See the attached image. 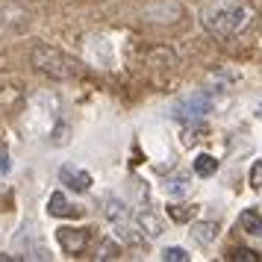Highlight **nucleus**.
<instances>
[{
  "instance_id": "1",
  "label": "nucleus",
  "mask_w": 262,
  "mask_h": 262,
  "mask_svg": "<svg viewBox=\"0 0 262 262\" xmlns=\"http://www.w3.org/2000/svg\"><path fill=\"white\" fill-rule=\"evenodd\" d=\"M203 24L215 36H238L250 24V9L238 0H215L203 9Z\"/></svg>"
},
{
  "instance_id": "2",
  "label": "nucleus",
  "mask_w": 262,
  "mask_h": 262,
  "mask_svg": "<svg viewBox=\"0 0 262 262\" xmlns=\"http://www.w3.org/2000/svg\"><path fill=\"white\" fill-rule=\"evenodd\" d=\"M56 97L48 95V92H41L30 100V106H27V130L33 133V136H48L53 130V124H56Z\"/></svg>"
},
{
  "instance_id": "3",
  "label": "nucleus",
  "mask_w": 262,
  "mask_h": 262,
  "mask_svg": "<svg viewBox=\"0 0 262 262\" xmlns=\"http://www.w3.org/2000/svg\"><path fill=\"white\" fill-rule=\"evenodd\" d=\"M33 65L50 77H59V80H68L77 74V65L56 48H36L33 50Z\"/></svg>"
},
{
  "instance_id": "4",
  "label": "nucleus",
  "mask_w": 262,
  "mask_h": 262,
  "mask_svg": "<svg viewBox=\"0 0 262 262\" xmlns=\"http://www.w3.org/2000/svg\"><path fill=\"white\" fill-rule=\"evenodd\" d=\"M85 59L95 68H115L118 65V48L109 36H89L85 38Z\"/></svg>"
},
{
  "instance_id": "5",
  "label": "nucleus",
  "mask_w": 262,
  "mask_h": 262,
  "mask_svg": "<svg viewBox=\"0 0 262 262\" xmlns=\"http://www.w3.org/2000/svg\"><path fill=\"white\" fill-rule=\"evenodd\" d=\"M103 215H106V221L115 227V233L124 238H130V206L118 198H106L103 203Z\"/></svg>"
},
{
  "instance_id": "6",
  "label": "nucleus",
  "mask_w": 262,
  "mask_h": 262,
  "mask_svg": "<svg viewBox=\"0 0 262 262\" xmlns=\"http://www.w3.org/2000/svg\"><path fill=\"white\" fill-rule=\"evenodd\" d=\"M209 97L206 95H189V97H183V100H177L174 103V118L180 121H194V118H201V115H206L209 112Z\"/></svg>"
},
{
  "instance_id": "7",
  "label": "nucleus",
  "mask_w": 262,
  "mask_h": 262,
  "mask_svg": "<svg viewBox=\"0 0 262 262\" xmlns=\"http://www.w3.org/2000/svg\"><path fill=\"white\" fill-rule=\"evenodd\" d=\"M59 180L74 191H89L92 189V174L83 171V168H77V165H62L59 168Z\"/></svg>"
},
{
  "instance_id": "8",
  "label": "nucleus",
  "mask_w": 262,
  "mask_h": 262,
  "mask_svg": "<svg viewBox=\"0 0 262 262\" xmlns=\"http://www.w3.org/2000/svg\"><path fill=\"white\" fill-rule=\"evenodd\" d=\"M191 174H174V177H168L165 183H162V191H165L168 198H174V201H180V198H186V194H191Z\"/></svg>"
},
{
  "instance_id": "9",
  "label": "nucleus",
  "mask_w": 262,
  "mask_h": 262,
  "mask_svg": "<svg viewBox=\"0 0 262 262\" xmlns=\"http://www.w3.org/2000/svg\"><path fill=\"white\" fill-rule=\"evenodd\" d=\"M85 242H89L85 230H71V227H62L59 230V245L68 250V253H80V250L85 248Z\"/></svg>"
},
{
  "instance_id": "10",
  "label": "nucleus",
  "mask_w": 262,
  "mask_h": 262,
  "mask_svg": "<svg viewBox=\"0 0 262 262\" xmlns=\"http://www.w3.org/2000/svg\"><path fill=\"white\" fill-rule=\"evenodd\" d=\"M139 227H142V233H144L147 238L162 236V230H165V224H162V218H159V215H154L150 209H144V212L139 215Z\"/></svg>"
},
{
  "instance_id": "11",
  "label": "nucleus",
  "mask_w": 262,
  "mask_h": 262,
  "mask_svg": "<svg viewBox=\"0 0 262 262\" xmlns=\"http://www.w3.org/2000/svg\"><path fill=\"white\" fill-rule=\"evenodd\" d=\"M238 224L250 236H262V209H245L238 215Z\"/></svg>"
},
{
  "instance_id": "12",
  "label": "nucleus",
  "mask_w": 262,
  "mask_h": 262,
  "mask_svg": "<svg viewBox=\"0 0 262 262\" xmlns=\"http://www.w3.org/2000/svg\"><path fill=\"white\" fill-rule=\"evenodd\" d=\"M191 236L203 242V245H209L218 238V221H198V224L191 227Z\"/></svg>"
},
{
  "instance_id": "13",
  "label": "nucleus",
  "mask_w": 262,
  "mask_h": 262,
  "mask_svg": "<svg viewBox=\"0 0 262 262\" xmlns=\"http://www.w3.org/2000/svg\"><path fill=\"white\" fill-rule=\"evenodd\" d=\"M168 215H171V221H177V224H186L191 221L194 215H198V206L194 203H168Z\"/></svg>"
},
{
  "instance_id": "14",
  "label": "nucleus",
  "mask_w": 262,
  "mask_h": 262,
  "mask_svg": "<svg viewBox=\"0 0 262 262\" xmlns=\"http://www.w3.org/2000/svg\"><path fill=\"white\" fill-rule=\"evenodd\" d=\"M48 212L50 215H80V209H71V203L65 201L62 191H53L48 201Z\"/></svg>"
},
{
  "instance_id": "15",
  "label": "nucleus",
  "mask_w": 262,
  "mask_h": 262,
  "mask_svg": "<svg viewBox=\"0 0 262 262\" xmlns=\"http://www.w3.org/2000/svg\"><path fill=\"white\" fill-rule=\"evenodd\" d=\"M215 171H218V159L209 154H198L194 156V174L198 177H212Z\"/></svg>"
},
{
  "instance_id": "16",
  "label": "nucleus",
  "mask_w": 262,
  "mask_h": 262,
  "mask_svg": "<svg viewBox=\"0 0 262 262\" xmlns=\"http://www.w3.org/2000/svg\"><path fill=\"white\" fill-rule=\"evenodd\" d=\"M162 259L165 262H189L191 253L186 248H177V245H171V248H162Z\"/></svg>"
},
{
  "instance_id": "17",
  "label": "nucleus",
  "mask_w": 262,
  "mask_h": 262,
  "mask_svg": "<svg viewBox=\"0 0 262 262\" xmlns=\"http://www.w3.org/2000/svg\"><path fill=\"white\" fill-rule=\"evenodd\" d=\"M203 133H206V127L201 124V118H194L189 127H186V136H183V142H186V144L198 142V139H203Z\"/></svg>"
},
{
  "instance_id": "18",
  "label": "nucleus",
  "mask_w": 262,
  "mask_h": 262,
  "mask_svg": "<svg viewBox=\"0 0 262 262\" xmlns=\"http://www.w3.org/2000/svg\"><path fill=\"white\" fill-rule=\"evenodd\" d=\"M230 259H233V262H259L262 256H259V253H253V250H248V248H238V250L230 253Z\"/></svg>"
},
{
  "instance_id": "19",
  "label": "nucleus",
  "mask_w": 262,
  "mask_h": 262,
  "mask_svg": "<svg viewBox=\"0 0 262 262\" xmlns=\"http://www.w3.org/2000/svg\"><path fill=\"white\" fill-rule=\"evenodd\" d=\"M250 186H253V189H262V159L250 168Z\"/></svg>"
},
{
  "instance_id": "20",
  "label": "nucleus",
  "mask_w": 262,
  "mask_h": 262,
  "mask_svg": "<svg viewBox=\"0 0 262 262\" xmlns=\"http://www.w3.org/2000/svg\"><path fill=\"white\" fill-rule=\"evenodd\" d=\"M6 174H9V156L0 154V177H6Z\"/></svg>"
},
{
  "instance_id": "21",
  "label": "nucleus",
  "mask_w": 262,
  "mask_h": 262,
  "mask_svg": "<svg viewBox=\"0 0 262 262\" xmlns=\"http://www.w3.org/2000/svg\"><path fill=\"white\" fill-rule=\"evenodd\" d=\"M259 115H262V106H259Z\"/></svg>"
}]
</instances>
